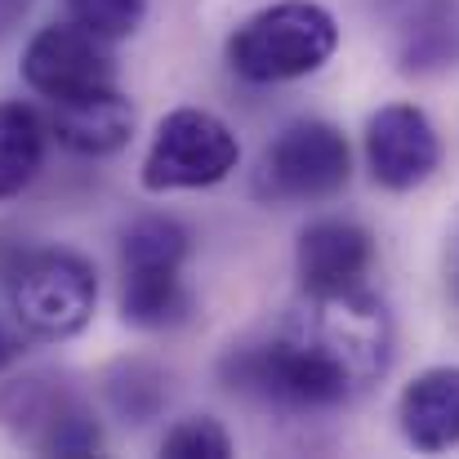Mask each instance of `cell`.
Returning <instances> with one entry per match:
<instances>
[{
    "mask_svg": "<svg viewBox=\"0 0 459 459\" xmlns=\"http://www.w3.org/2000/svg\"><path fill=\"white\" fill-rule=\"evenodd\" d=\"M339 49V27L330 9L312 0H281L246 18L228 40V63L237 76L255 85L299 81L307 72L325 67Z\"/></svg>",
    "mask_w": 459,
    "mask_h": 459,
    "instance_id": "1",
    "label": "cell"
},
{
    "mask_svg": "<svg viewBox=\"0 0 459 459\" xmlns=\"http://www.w3.org/2000/svg\"><path fill=\"white\" fill-rule=\"evenodd\" d=\"M223 379L232 393L277 402V406H299V411L339 406L343 397L357 393V384L325 357V348L304 325H290V334H281L273 343L232 352L223 361Z\"/></svg>",
    "mask_w": 459,
    "mask_h": 459,
    "instance_id": "2",
    "label": "cell"
},
{
    "mask_svg": "<svg viewBox=\"0 0 459 459\" xmlns=\"http://www.w3.org/2000/svg\"><path fill=\"white\" fill-rule=\"evenodd\" d=\"M9 299L22 330L40 339H72L94 316L99 277L72 250H36L9 273Z\"/></svg>",
    "mask_w": 459,
    "mask_h": 459,
    "instance_id": "3",
    "label": "cell"
},
{
    "mask_svg": "<svg viewBox=\"0 0 459 459\" xmlns=\"http://www.w3.org/2000/svg\"><path fill=\"white\" fill-rule=\"evenodd\" d=\"M241 160L237 134L201 112V108H178L160 121L148 160H143V187L148 192H178V187H214L223 183Z\"/></svg>",
    "mask_w": 459,
    "mask_h": 459,
    "instance_id": "4",
    "label": "cell"
},
{
    "mask_svg": "<svg viewBox=\"0 0 459 459\" xmlns=\"http://www.w3.org/2000/svg\"><path fill=\"white\" fill-rule=\"evenodd\" d=\"M0 420L36 455H99L103 429L85 402L54 379H18L0 397Z\"/></svg>",
    "mask_w": 459,
    "mask_h": 459,
    "instance_id": "5",
    "label": "cell"
},
{
    "mask_svg": "<svg viewBox=\"0 0 459 459\" xmlns=\"http://www.w3.org/2000/svg\"><path fill=\"white\" fill-rule=\"evenodd\" d=\"M22 81L49 103H76L117 90V63L108 40L81 22H54L31 36L22 54Z\"/></svg>",
    "mask_w": 459,
    "mask_h": 459,
    "instance_id": "6",
    "label": "cell"
},
{
    "mask_svg": "<svg viewBox=\"0 0 459 459\" xmlns=\"http://www.w3.org/2000/svg\"><path fill=\"white\" fill-rule=\"evenodd\" d=\"M352 174L348 139L325 121H295L264 152V187L277 201H325Z\"/></svg>",
    "mask_w": 459,
    "mask_h": 459,
    "instance_id": "7",
    "label": "cell"
},
{
    "mask_svg": "<svg viewBox=\"0 0 459 459\" xmlns=\"http://www.w3.org/2000/svg\"><path fill=\"white\" fill-rule=\"evenodd\" d=\"M366 160H370V174L379 187L411 192L424 178H433V169L442 160V143H437L433 121L420 108L388 103L366 126Z\"/></svg>",
    "mask_w": 459,
    "mask_h": 459,
    "instance_id": "8",
    "label": "cell"
},
{
    "mask_svg": "<svg viewBox=\"0 0 459 459\" xmlns=\"http://www.w3.org/2000/svg\"><path fill=\"white\" fill-rule=\"evenodd\" d=\"M370 264H375V241L366 228H357L348 219H321V223L304 228L299 250H295L299 281L312 299L357 290L361 277L370 273Z\"/></svg>",
    "mask_w": 459,
    "mask_h": 459,
    "instance_id": "9",
    "label": "cell"
},
{
    "mask_svg": "<svg viewBox=\"0 0 459 459\" xmlns=\"http://www.w3.org/2000/svg\"><path fill=\"white\" fill-rule=\"evenodd\" d=\"M402 433L415 451H451L459 446V366H433L415 375L397 402Z\"/></svg>",
    "mask_w": 459,
    "mask_h": 459,
    "instance_id": "10",
    "label": "cell"
},
{
    "mask_svg": "<svg viewBox=\"0 0 459 459\" xmlns=\"http://www.w3.org/2000/svg\"><path fill=\"white\" fill-rule=\"evenodd\" d=\"M49 134L81 156H108L130 143L134 134V108L121 90L94 94V99H76V103H54V121Z\"/></svg>",
    "mask_w": 459,
    "mask_h": 459,
    "instance_id": "11",
    "label": "cell"
},
{
    "mask_svg": "<svg viewBox=\"0 0 459 459\" xmlns=\"http://www.w3.org/2000/svg\"><path fill=\"white\" fill-rule=\"evenodd\" d=\"M192 295L183 268H121V316L139 330H169L187 321Z\"/></svg>",
    "mask_w": 459,
    "mask_h": 459,
    "instance_id": "12",
    "label": "cell"
},
{
    "mask_svg": "<svg viewBox=\"0 0 459 459\" xmlns=\"http://www.w3.org/2000/svg\"><path fill=\"white\" fill-rule=\"evenodd\" d=\"M45 139H49V126L22 108V103H0V201L18 196L40 160H45Z\"/></svg>",
    "mask_w": 459,
    "mask_h": 459,
    "instance_id": "13",
    "label": "cell"
},
{
    "mask_svg": "<svg viewBox=\"0 0 459 459\" xmlns=\"http://www.w3.org/2000/svg\"><path fill=\"white\" fill-rule=\"evenodd\" d=\"M183 259H187V232L165 214L130 223L121 237V268H183Z\"/></svg>",
    "mask_w": 459,
    "mask_h": 459,
    "instance_id": "14",
    "label": "cell"
},
{
    "mask_svg": "<svg viewBox=\"0 0 459 459\" xmlns=\"http://www.w3.org/2000/svg\"><path fill=\"white\" fill-rule=\"evenodd\" d=\"M160 455L165 459H228L232 455V437L223 433L219 420H210V415H187V420H178V424L160 437Z\"/></svg>",
    "mask_w": 459,
    "mask_h": 459,
    "instance_id": "15",
    "label": "cell"
},
{
    "mask_svg": "<svg viewBox=\"0 0 459 459\" xmlns=\"http://www.w3.org/2000/svg\"><path fill=\"white\" fill-rule=\"evenodd\" d=\"M67 9H72V22H81L85 31L103 40H121L143 22L148 0H67Z\"/></svg>",
    "mask_w": 459,
    "mask_h": 459,
    "instance_id": "16",
    "label": "cell"
},
{
    "mask_svg": "<svg viewBox=\"0 0 459 459\" xmlns=\"http://www.w3.org/2000/svg\"><path fill=\"white\" fill-rule=\"evenodd\" d=\"M18 352H22V343H18V334L0 321V370H9L13 361H18Z\"/></svg>",
    "mask_w": 459,
    "mask_h": 459,
    "instance_id": "17",
    "label": "cell"
},
{
    "mask_svg": "<svg viewBox=\"0 0 459 459\" xmlns=\"http://www.w3.org/2000/svg\"><path fill=\"white\" fill-rule=\"evenodd\" d=\"M18 9H27V0H0V27H9L18 18Z\"/></svg>",
    "mask_w": 459,
    "mask_h": 459,
    "instance_id": "18",
    "label": "cell"
}]
</instances>
